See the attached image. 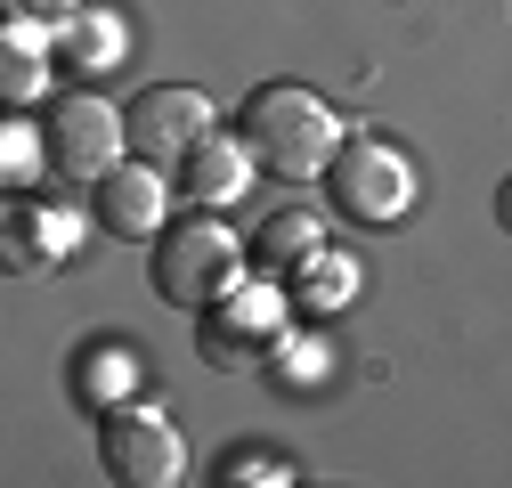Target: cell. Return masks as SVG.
<instances>
[{
  "instance_id": "6da1fadb",
  "label": "cell",
  "mask_w": 512,
  "mask_h": 488,
  "mask_svg": "<svg viewBox=\"0 0 512 488\" xmlns=\"http://www.w3.org/2000/svg\"><path fill=\"white\" fill-rule=\"evenodd\" d=\"M236 139L252 147V163H261L269 179H326L350 131H342V114L309 82H261L236 106Z\"/></svg>"
},
{
  "instance_id": "7a4b0ae2",
  "label": "cell",
  "mask_w": 512,
  "mask_h": 488,
  "mask_svg": "<svg viewBox=\"0 0 512 488\" xmlns=\"http://www.w3.org/2000/svg\"><path fill=\"white\" fill-rule=\"evenodd\" d=\"M155 293L171 301V310H204V301H220L228 285H244L252 277V244L212 212V204H196V212H179L163 236H155Z\"/></svg>"
},
{
  "instance_id": "3957f363",
  "label": "cell",
  "mask_w": 512,
  "mask_h": 488,
  "mask_svg": "<svg viewBox=\"0 0 512 488\" xmlns=\"http://www.w3.org/2000/svg\"><path fill=\"white\" fill-rule=\"evenodd\" d=\"M285 318H293L285 285L252 269L244 285H228L220 301L196 310V350H204V366H220V375H244V366H269L277 358V342L293 334Z\"/></svg>"
},
{
  "instance_id": "277c9868",
  "label": "cell",
  "mask_w": 512,
  "mask_h": 488,
  "mask_svg": "<svg viewBox=\"0 0 512 488\" xmlns=\"http://www.w3.org/2000/svg\"><path fill=\"white\" fill-rule=\"evenodd\" d=\"M326 196L342 220H366V228H391L415 212V163L391 147V139H342L334 171H326Z\"/></svg>"
},
{
  "instance_id": "5b68a950",
  "label": "cell",
  "mask_w": 512,
  "mask_h": 488,
  "mask_svg": "<svg viewBox=\"0 0 512 488\" xmlns=\"http://www.w3.org/2000/svg\"><path fill=\"white\" fill-rule=\"evenodd\" d=\"M98 456L114 480H131V488H171L187 472V432L155 407V399H122L98 415Z\"/></svg>"
},
{
  "instance_id": "8992f818",
  "label": "cell",
  "mask_w": 512,
  "mask_h": 488,
  "mask_svg": "<svg viewBox=\"0 0 512 488\" xmlns=\"http://www.w3.org/2000/svg\"><path fill=\"white\" fill-rule=\"evenodd\" d=\"M122 155H131V114H114V98H98V90L49 98V163L66 171V179L98 188Z\"/></svg>"
},
{
  "instance_id": "52a82bcc",
  "label": "cell",
  "mask_w": 512,
  "mask_h": 488,
  "mask_svg": "<svg viewBox=\"0 0 512 488\" xmlns=\"http://www.w3.org/2000/svg\"><path fill=\"white\" fill-rule=\"evenodd\" d=\"M90 196H98V204H90L98 228L122 236V244H155V236L171 228V179H163V163H147V155H122Z\"/></svg>"
},
{
  "instance_id": "ba28073f",
  "label": "cell",
  "mask_w": 512,
  "mask_h": 488,
  "mask_svg": "<svg viewBox=\"0 0 512 488\" xmlns=\"http://www.w3.org/2000/svg\"><path fill=\"white\" fill-rule=\"evenodd\" d=\"M212 122H220V106H212L204 90L155 82V90L131 98V155H147V163H179L187 147L212 139Z\"/></svg>"
},
{
  "instance_id": "9c48e42d",
  "label": "cell",
  "mask_w": 512,
  "mask_h": 488,
  "mask_svg": "<svg viewBox=\"0 0 512 488\" xmlns=\"http://www.w3.org/2000/svg\"><path fill=\"white\" fill-rule=\"evenodd\" d=\"M82 236H90V220L74 212V204H33V196H17L9 204V261L25 269V277H49V269H66L74 253H82Z\"/></svg>"
},
{
  "instance_id": "30bf717a",
  "label": "cell",
  "mask_w": 512,
  "mask_h": 488,
  "mask_svg": "<svg viewBox=\"0 0 512 488\" xmlns=\"http://www.w3.org/2000/svg\"><path fill=\"white\" fill-rule=\"evenodd\" d=\"M49 57H57V25L9 0V25H0V90H9V106H33L49 90Z\"/></svg>"
},
{
  "instance_id": "8fae6325",
  "label": "cell",
  "mask_w": 512,
  "mask_h": 488,
  "mask_svg": "<svg viewBox=\"0 0 512 488\" xmlns=\"http://www.w3.org/2000/svg\"><path fill=\"white\" fill-rule=\"evenodd\" d=\"M252 171H261V163H252V147L212 131L204 147H187V155H179V196L228 212V204H244V179H252Z\"/></svg>"
},
{
  "instance_id": "7c38bea8",
  "label": "cell",
  "mask_w": 512,
  "mask_h": 488,
  "mask_svg": "<svg viewBox=\"0 0 512 488\" xmlns=\"http://www.w3.org/2000/svg\"><path fill=\"white\" fill-rule=\"evenodd\" d=\"M122 49H131V33H122V17L98 9V0H82V9L57 17V57H66L74 74H114Z\"/></svg>"
},
{
  "instance_id": "4fadbf2b",
  "label": "cell",
  "mask_w": 512,
  "mask_h": 488,
  "mask_svg": "<svg viewBox=\"0 0 512 488\" xmlns=\"http://www.w3.org/2000/svg\"><path fill=\"white\" fill-rule=\"evenodd\" d=\"M317 253H326V220L317 212H269L252 228V269L261 277H301Z\"/></svg>"
},
{
  "instance_id": "5bb4252c",
  "label": "cell",
  "mask_w": 512,
  "mask_h": 488,
  "mask_svg": "<svg viewBox=\"0 0 512 488\" xmlns=\"http://www.w3.org/2000/svg\"><path fill=\"white\" fill-rule=\"evenodd\" d=\"M131 383H139V366H131V350H122V334H98V342L74 358V399L98 407V415L131 399Z\"/></svg>"
},
{
  "instance_id": "9a60e30c",
  "label": "cell",
  "mask_w": 512,
  "mask_h": 488,
  "mask_svg": "<svg viewBox=\"0 0 512 488\" xmlns=\"http://www.w3.org/2000/svg\"><path fill=\"white\" fill-rule=\"evenodd\" d=\"M350 293H358V261L350 253H317L301 269V301H309V310H342Z\"/></svg>"
},
{
  "instance_id": "2e32d148",
  "label": "cell",
  "mask_w": 512,
  "mask_h": 488,
  "mask_svg": "<svg viewBox=\"0 0 512 488\" xmlns=\"http://www.w3.org/2000/svg\"><path fill=\"white\" fill-rule=\"evenodd\" d=\"M269 366H277V383H293V391H301V383H317V375H326V350H317L309 334H285Z\"/></svg>"
},
{
  "instance_id": "e0dca14e",
  "label": "cell",
  "mask_w": 512,
  "mask_h": 488,
  "mask_svg": "<svg viewBox=\"0 0 512 488\" xmlns=\"http://www.w3.org/2000/svg\"><path fill=\"white\" fill-rule=\"evenodd\" d=\"M0 147H9V188H25V179L41 171V155H49V131H25V122H9V139H0Z\"/></svg>"
},
{
  "instance_id": "ac0fdd59",
  "label": "cell",
  "mask_w": 512,
  "mask_h": 488,
  "mask_svg": "<svg viewBox=\"0 0 512 488\" xmlns=\"http://www.w3.org/2000/svg\"><path fill=\"white\" fill-rule=\"evenodd\" d=\"M220 480H236V488H244V480H252V488H277V480H293V464H285V456H261V448H252V456L236 448V456L220 464Z\"/></svg>"
},
{
  "instance_id": "d6986e66",
  "label": "cell",
  "mask_w": 512,
  "mask_h": 488,
  "mask_svg": "<svg viewBox=\"0 0 512 488\" xmlns=\"http://www.w3.org/2000/svg\"><path fill=\"white\" fill-rule=\"evenodd\" d=\"M17 9H33V17H49V25H57L66 9H82V0H17Z\"/></svg>"
},
{
  "instance_id": "ffe728a7",
  "label": "cell",
  "mask_w": 512,
  "mask_h": 488,
  "mask_svg": "<svg viewBox=\"0 0 512 488\" xmlns=\"http://www.w3.org/2000/svg\"><path fill=\"white\" fill-rule=\"evenodd\" d=\"M496 220H504V236H512V179L496 188Z\"/></svg>"
}]
</instances>
